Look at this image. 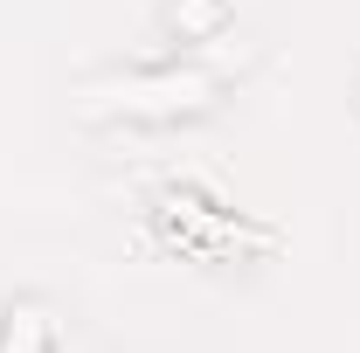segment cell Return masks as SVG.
Here are the masks:
<instances>
[{"mask_svg": "<svg viewBox=\"0 0 360 353\" xmlns=\"http://www.w3.org/2000/svg\"><path fill=\"white\" fill-rule=\"evenodd\" d=\"M222 84H229V49H208L187 70L174 63L160 77H125L111 90H84V118H180V111H201Z\"/></svg>", "mask_w": 360, "mask_h": 353, "instance_id": "1", "label": "cell"}, {"mask_svg": "<svg viewBox=\"0 0 360 353\" xmlns=\"http://www.w3.org/2000/svg\"><path fill=\"white\" fill-rule=\"evenodd\" d=\"M160 222L174 229V243H194V250H208V257H222V250H236V243H270V229L222 222L208 201H194V194H160Z\"/></svg>", "mask_w": 360, "mask_h": 353, "instance_id": "2", "label": "cell"}, {"mask_svg": "<svg viewBox=\"0 0 360 353\" xmlns=\"http://www.w3.org/2000/svg\"><path fill=\"white\" fill-rule=\"evenodd\" d=\"M0 353H56V319L42 298H14L0 312Z\"/></svg>", "mask_w": 360, "mask_h": 353, "instance_id": "3", "label": "cell"}]
</instances>
